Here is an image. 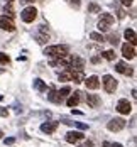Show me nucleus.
Segmentation results:
<instances>
[{
	"label": "nucleus",
	"mask_w": 137,
	"mask_h": 147,
	"mask_svg": "<svg viewBox=\"0 0 137 147\" xmlns=\"http://www.w3.org/2000/svg\"><path fill=\"white\" fill-rule=\"evenodd\" d=\"M85 85H86V88L88 90H97L100 88V80H98V76H88L86 80H85Z\"/></svg>",
	"instance_id": "9"
},
{
	"label": "nucleus",
	"mask_w": 137,
	"mask_h": 147,
	"mask_svg": "<svg viewBox=\"0 0 137 147\" xmlns=\"http://www.w3.org/2000/svg\"><path fill=\"white\" fill-rule=\"evenodd\" d=\"M117 112H120L122 115H129V113L132 112V105L129 103V100L122 98V100H119V103H117Z\"/></svg>",
	"instance_id": "7"
},
{
	"label": "nucleus",
	"mask_w": 137,
	"mask_h": 147,
	"mask_svg": "<svg viewBox=\"0 0 137 147\" xmlns=\"http://www.w3.org/2000/svg\"><path fill=\"white\" fill-rule=\"evenodd\" d=\"M115 69H117L119 73H122V74H127V76H132V73H134V71H132L125 63H122V61L120 63H117V68H115Z\"/></svg>",
	"instance_id": "14"
},
{
	"label": "nucleus",
	"mask_w": 137,
	"mask_h": 147,
	"mask_svg": "<svg viewBox=\"0 0 137 147\" xmlns=\"http://www.w3.org/2000/svg\"><path fill=\"white\" fill-rule=\"evenodd\" d=\"M81 147H93V142H90V140H88V142H85Z\"/></svg>",
	"instance_id": "33"
},
{
	"label": "nucleus",
	"mask_w": 137,
	"mask_h": 147,
	"mask_svg": "<svg viewBox=\"0 0 137 147\" xmlns=\"http://www.w3.org/2000/svg\"><path fill=\"white\" fill-rule=\"evenodd\" d=\"M70 91H71V88H70V86H64V88H61L58 93H59L61 98H64V96H68V95H70Z\"/></svg>",
	"instance_id": "23"
},
{
	"label": "nucleus",
	"mask_w": 137,
	"mask_h": 147,
	"mask_svg": "<svg viewBox=\"0 0 137 147\" xmlns=\"http://www.w3.org/2000/svg\"><path fill=\"white\" fill-rule=\"evenodd\" d=\"M44 54L49 58H61V56L68 54V47L66 46H49L44 49Z\"/></svg>",
	"instance_id": "1"
},
{
	"label": "nucleus",
	"mask_w": 137,
	"mask_h": 147,
	"mask_svg": "<svg viewBox=\"0 0 137 147\" xmlns=\"http://www.w3.org/2000/svg\"><path fill=\"white\" fill-rule=\"evenodd\" d=\"M2 135H3V134H2V130H0V137H2Z\"/></svg>",
	"instance_id": "35"
},
{
	"label": "nucleus",
	"mask_w": 137,
	"mask_h": 147,
	"mask_svg": "<svg viewBox=\"0 0 137 147\" xmlns=\"http://www.w3.org/2000/svg\"><path fill=\"white\" fill-rule=\"evenodd\" d=\"M124 36H125V39H127V41H129L132 46L137 44V36H136V30H134V29H127Z\"/></svg>",
	"instance_id": "16"
},
{
	"label": "nucleus",
	"mask_w": 137,
	"mask_h": 147,
	"mask_svg": "<svg viewBox=\"0 0 137 147\" xmlns=\"http://www.w3.org/2000/svg\"><path fill=\"white\" fill-rule=\"evenodd\" d=\"M3 142H5V146H7V144H9V146H12V144L15 142V139H14V137H9V139H5Z\"/></svg>",
	"instance_id": "27"
},
{
	"label": "nucleus",
	"mask_w": 137,
	"mask_h": 147,
	"mask_svg": "<svg viewBox=\"0 0 137 147\" xmlns=\"http://www.w3.org/2000/svg\"><path fill=\"white\" fill-rule=\"evenodd\" d=\"M71 61H73V56L64 54L61 58H56L54 61H51V66L53 68H70L71 66Z\"/></svg>",
	"instance_id": "3"
},
{
	"label": "nucleus",
	"mask_w": 137,
	"mask_h": 147,
	"mask_svg": "<svg viewBox=\"0 0 137 147\" xmlns=\"http://www.w3.org/2000/svg\"><path fill=\"white\" fill-rule=\"evenodd\" d=\"M34 88L37 91H46V83L43 80H34Z\"/></svg>",
	"instance_id": "19"
},
{
	"label": "nucleus",
	"mask_w": 137,
	"mask_h": 147,
	"mask_svg": "<svg viewBox=\"0 0 137 147\" xmlns=\"http://www.w3.org/2000/svg\"><path fill=\"white\" fill-rule=\"evenodd\" d=\"M98 61H100V58H97V56H95V58H91V63H98Z\"/></svg>",
	"instance_id": "34"
},
{
	"label": "nucleus",
	"mask_w": 137,
	"mask_h": 147,
	"mask_svg": "<svg viewBox=\"0 0 137 147\" xmlns=\"http://www.w3.org/2000/svg\"><path fill=\"white\" fill-rule=\"evenodd\" d=\"M85 135L81 132H68L66 134V142H70V144H76L78 140H81Z\"/></svg>",
	"instance_id": "12"
},
{
	"label": "nucleus",
	"mask_w": 137,
	"mask_h": 147,
	"mask_svg": "<svg viewBox=\"0 0 137 147\" xmlns=\"http://www.w3.org/2000/svg\"><path fill=\"white\" fill-rule=\"evenodd\" d=\"M9 61H10V58H9L5 53H0V64H7Z\"/></svg>",
	"instance_id": "25"
},
{
	"label": "nucleus",
	"mask_w": 137,
	"mask_h": 147,
	"mask_svg": "<svg viewBox=\"0 0 137 147\" xmlns=\"http://www.w3.org/2000/svg\"><path fill=\"white\" fill-rule=\"evenodd\" d=\"M102 147H124L122 144H117V142H103Z\"/></svg>",
	"instance_id": "26"
},
{
	"label": "nucleus",
	"mask_w": 137,
	"mask_h": 147,
	"mask_svg": "<svg viewBox=\"0 0 137 147\" xmlns=\"http://www.w3.org/2000/svg\"><path fill=\"white\" fill-rule=\"evenodd\" d=\"M86 103L90 105L91 108H97L100 105V96L98 95H86Z\"/></svg>",
	"instance_id": "15"
},
{
	"label": "nucleus",
	"mask_w": 137,
	"mask_h": 147,
	"mask_svg": "<svg viewBox=\"0 0 137 147\" xmlns=\"http://www.w3.org/2000/svg\"><path fill=\"white\" fill-rule=\"evenodd\" d=\"M102 56H103V58H105L107 61H113V59H115V51L108 49V51H105V53H103Z\"/></svg>",
	"instance_id": "21"
},
{
	"label": "nucleus",
	"mask_w": 137,
	"mask_h": 147,
	"mask_svg": "<svg viewBox=\"0 0 137 147\" xmlns=\"http://www.w3.org/2000/svg\"><path fill=\"white\" fill-rule=\"evenodd\" d=\"M122 56L125 59H134L136 58V49H134V46L129 44V42L122 46Z\"/></svg>",
	"instance_id": "8"
},
{
	"label": "nucleus",
	"mask_w": 137,
	"mask_h": 147,
	"mask_svg": "<svg viewBox=\"0 0 137 147\" xmlns=\"http://www.w3.org/2000/svg\"><path fill=\"white\" fill-rule=\"evenodd\" d=\"M36 15H37V10H36V7H27V9H24L22 12H20V17H22V20L24 22H32L34 19H36Z\"/></svg>",
	"instance_id": "6"
},
{
	"label": "nucleus",
	"mask_w": 137,
	"mask_h": 147,
	"mask_svg": "<svg viewBox=\"0 0 137 147\" xmlns=\"http://www.w3.org/2000/svg\"><path fill=\"white\" fill-rule=\"evenodd\" d=\"M47 100H49V102H53V103H61V102H63V98L59 96V93H58L56 90H51V91L47 93Z\"/></svg>",
	"instance_id": "17"
},
{
	"label": "nucleus",
	"mask_w": 137,
	"mask_h": 147,
	"mask_svg": "<svg viewBox=\"0 0 137 147\" xmlns=\"http://www.w3.org/2000/svg\"><path fill=\"white\" fill-rule=\"evenodd\" d=\"M75 125L78 127V129H81V130H85V129H86V125H85V123H80V122H76Z\"/></svg>",
	"instance_id": "32"
},
{
	"label": "nucleus",
	"mask_w": 137,
	"mask_h": 147,
	"mask_svg": "<svg viewBox=\"0 0 137 147\" xmlns=\"http://www.w3.org/2000/svg\"><path fill=\"white\" fill-rule=\"evenodd\" d=\"M113 22H115V17L112 14H102V19L98 20V29L102 30V32H107L112 27Z\"/></svg>",
	"instance_id": "2"
},
{
	"label": "nucleus",
	"mask_w": 137,
	"mask_h": 147,
	"mask_svg": "<svg viewBox=\"0 0 137 147\" xmlns=\"http://www.w3.org/2000/svg\"><path fill=\"white\" fill-rule=\"evenodd\" d=\"M120 2H122V5L129 7V5H132V2H134V0H120Z\"/></svg>",
	"instance_id": "30"
},
{
	"label": "nucleus",
	"mask_w": 137,
	"mask_h": 147,
	"mask_svg": "<svg viewBox=\"0 0 137 147\" xmlns=\"http://www.w3.org/2000/svg\"><path fill=\"white\" fill-rule=\"evenodd\" d=\"M0 29L12 32V30L15 29V26H14V22H12L10 19H7V17H0Z\"/></svg>",
	"instance_id": "11"
},
{
	"label": "nucleus",
	"mask_w": 137,
	"mask_h": 147,
	"mask_svg": "<svg viewBox=\"0 0 137 147\" xmlns=\"http://www.w3.org/2000/svg\"><path fill=\"white\" fill-rule=\"evenodd\" d=\"M7 2H12V0H7Z\"/></svg>",
	"instance_id": "36"
},
{
	"label": "nucleus",
	"mask_w": 137,
	"mask_h": 147,
	"mask_svg": "<svg viewBox=\"0 0 137 147\" xmlns=\"http://www.w3.org/2000/svg\"><path fill=\"white\" fill-rule=\"evenodd\" d=\"M110 42L112 44H117L119 42V36H110Z\"/></svg>",
	"instance_id": "28"
},
{
	"label": "nucleus",
	"mask_w": 137,
	"mask_h": 147,
	"mask_svg": "<svg viewBox=\"0 0 137 147\" xmlns=\"http://www.w3.org/2000/svg\"><path fill=\"white\" fill-rule=\"evenodd\" d=\"M7 115H9V112H7L5 108H2V107H0V117H7Z\"/></svg>",
	"instance_id": "29"
},
{
	"label": "nucleus",
	"mask_w": 137,
	"mask_h": 147,
	"mask_svg": "<svg viewBox=\"0 0 137 147\" xmlns=\"http://www.w3.org/2000/svg\"><path fill=\"white\" fill-rule=\"evenodd\" d=\"M90 39L97 41V42H103V41H105V39H103V36H102V34H97V32H91V34H90Z\"/></svg>",
	"instance_id": "22"
},
{
	"label": "nucleus",
	"mask_w": 137,
	"mask_h": 147,
	"mask_svg": "<svg viewBox=\"0 0 137 147\" xmlns=\"http://www.w3.org/2000/svg\"><path fill=\"white\" fill-rule=\"evenodd\" d=\"M102 83H103V88H105L107 93H113V91L117 90V81H115V78L110 76V74H105V76L102 78Z\"/></svg>",
	"instance_id": "4"
},
{
	"label": "nucleus",
	"mask_w": 137,
	"mask_h": 147,
	"mask_svg": "<svg viewBox=\"0 0 137 147\" xmlns=\"http://www.w3.org/2000/svg\"><path fill=\"white\" fill-rule=\"evenodd\" d=\"M124 127H125V120H124V118H112V120L107 123V129H108L110 132H120Z\"/></svg>",
	"instance_id": "5"
},
{
	"label": "nucleus",
	"mask_w": 137,
	"mask_h": 147,
	"mask_svg": "<svg viewBox=\"0 0 137 147\" xmlns=\"http://www.w3.org/2000/svg\"><path fill=\"white\" fill-rule=\"evenodd\" d=\"M88 10L93 12V14H98V12H100V7H98L97 3H90V5H88Z\"/></svg>",
	"instance_id": "24"
},
{
	"label": "nucleus",
	"mask_w": 137,
	"mask_h": 147,
	"mask_svg": "<svg viewBox=\"0 0 137 147\" xmlns=\"http://www.w3.org/2000/svg\"><path fill=\"white\" fill-rule=\"evenodd\" d=\"M70 3H71L73 7H76V9L80 7V0H70Z\"/></svg>",
	"instance_id": "31"
},
{
	"label": "nucleus",
	"mask_w": 137,
	"mask_h": 147,
	"mask_svg": "<svg viewBox=\"0 0 137 147\" xmlns=\"http://www.w3.org/2000/svg\"><path fill=\"white\" fill-rule=\"evenodd\" d=\"M80 95H81V93H80V91H76L75 95H71V96H70V98H68V107H76V105H78V103H80Z\"/></svg>",
	"instance_id": "18"
},
{
	"label": "nucleus",
	"mask_w": 137,
	"mask_h": 147,
	"mask_svg": "<svg viewBox=\"0 0 137 147\" xmlns=\"http://www.w3.org/2000/svg\"><path fill=\"white\" fill-rule=\"evenodd\" d=\"M56 129H58V122H47V123L41 125V130L44 134H53Z\"/></svg>",
	"instance_id": "13"
},
{
	"label": "nucleus",
	"mask_w": 137,
	"mask_h": 147,
	"mask_svg": "<svg viewBox=\"0 0 137 147\" xmlns=\"http://www.w3.org/2000/svg\"><path fill=\"white\" fill-rule=\"evenodd\" d=\"M71 69L68 68V71H64V73L59 74V81H71Z\"/></svg>",
	"instance_id": "20"
},
{
	"label": "nucleus",
	"mask_w": 137,
	"mask_h": 147,
	"mask_svg": "<svg viewBox=\"0 0 137 147\" xmlns=\"http://www.w3.org/2000/svg\"><path fill=\"white\" fill-rule=\"evenodd\" d=\"M73 71H83V68H85V61L81 58H78V56H73V61H71V66H70Z\"/></svg>",
	"instance_id": "10"
}]
</instances>
